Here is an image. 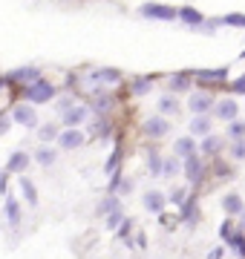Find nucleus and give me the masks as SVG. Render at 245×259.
I'll return each mask as SVG.
<instances>
[{
    "mask_svg": "<svg viewBox=\"0 0 245 259\" xmlns=\"http://www.w3.org/2000/svg\"><path fill=\"white\" fill-rule=\"evenodd\" d=\"M23 95L29 98V104H47V101H52L55 98V87L49 81H32V83H26V90H23Z\"/></svg>",
    "mask_w": 245,
    "mask_h": 259,
    "instance_id": "1",
    "label": "nucleus"
},
{
    "mask_svg": "<svg viewBox=\"0 0 245 259\" xmlns=\"http://www.w3.org/2000/svg\"><path fill=\"white\" fill-rule=\"evenodd\" d=\"M12 121H18L23 127H35V124H38L35 104H18V107H12Z\"/></svg>",
    "mask_w": 245,
    "mask_h": 259,
    "instance_id": "2",
    "label": "nucleus"
},
{
    "mask_svg": "<svg viewBox=\"0 0 245 259\" xmlns=\"http://www.w3.org/2000/svg\"><path fill=\"white\" fill-rule=\"evenodd\" d=\"M84 144V133L78 127H66L64 133H58V147H64V150H78Z\"/></svg>",
    "mask_w": 245,
    "mask_h": 259,
    "instance_id": "3",
    "label": "nucleus"
},
{
    "mask_svg": "<svg viewBox=\"0 0 245 259\" xmlns=\"http://www.w3.org/2000/svg\"><path fill=\"white\" fill-rule=\"evenodd\" d=\"M139 12H142L144 18H150V20H173V18H176V9L161 6V3H144Z\"/></svg>",
    "mask_w": 245,
    "mask_h": 259,
    "instance_id": "4",
    "label": "nucleus"
},
{
    "mask_svg": "<svg viewBox=\"0 0 245 259\" xmlns=\"http://www.w3.org/2000/svg\"><path fill=\"white\" fill-rule=\"evenodd\" d=\"M188 107L196 115H208V110H214V98H211V93H193L188 98Z\"/></svg>",
    "mask_w": 245,
    "mask_h": 259,
    "instance_id": "5",
    "label": "nucleus"
},
{
    "mask_svg": "<svg viewBox=\"0 0 245 259\" xmlns=\"http://www.w3.org/2000/svg\"><path fill=\"white\" fill-rule=\"evenodd\" d=\"M40 78V69L38 66H20V69H12L9 72V81L12 83H32Z\"/></svg>",
    "mask_w": 245,
    "mask_h": 259,
    "instance_id": "6",
    "label": "nucleus"
},
{
    "mask_svg": "<svg viewBox=\"0 0 245 259\" xmlns=\"http://www.w3.org/2000/svg\"><path fill=\"white\" fill-rule=\"evenodd\" d=\"M214 112H217V118H222V121H234L236 115H239V107H236V101H231V98H222L219 104H214Z\"/></svg>",
    "mask_w": 245,
    "mask_h": 259,
    "instance_id": "7",
    "label": "nucleus"
},
{
    "mask_svg": "<svg viewBox=\"0 0 245 259\" xmlns=\"http://www.w3.org/2000/svg\"><path fill=\"white\" fill-rule=\"evenodd\" d=\"M168 130H170V124L161 115H156V118H147L144 121V133L150 136V139H161V136H168Z\"/></svg>",
    "mask_w": 245,
    "mask_h": 259,
    "instance_id": "8",
    "label": "nucleus"
},
{
    "mask_svg": "<svg viewBox=\"0 0 245 259\" xmlns=\"http://www.w3.org/2000/svg\"><path fill=\"white\" fill-rule=\"evenodd\" d=\"M87 115H90L87 107H69V110H64L61 121H64L66 127H78V124H84V121H87Z\"/></svg>",
    "mask_w": 245,
    "mask_h": 259,
    "instance_id": "9",
    "label": "nucleus"
},
{
    "mask_svg": "<svg viewBox=\"0 0 245 259\" xmlns=\"http://www.w3.org/2000/svg\"><path fill=\"white\" fill-rule=\"evenodd\" d=\"M29 167V153H23V150H15L9 156V164H6V173H23Z\"/></svg>",
    "mask_w": 245,
    "mask_h": 259,
    "instance_id": "10",
    "label": "nucleus"
},
{
    "mask_svg": "<svg viewBox=\"0 0 245 259\" xmlns=\"http://www.w3.org/2000/svg\"><path fill=\"white\" fill-rule=\"evenodd\" d=\"M6 222L12 225V228H18L20 225V202L15 199V196H6Z\"/></svg>",
    "mask_w": 245,
    "mask_h": 259,
    "instance_id": "11",
    "label": "nucleus"
},
{
    "mask_svg": "<svg viewBox=\"0 0 245 259\" xmlns=\"http://www.w3.org/2000/svg\"><path fill=\"white\" fill-rule=\"evenodd\" d=\"M185 176H188L190 182H193V185H196L199 179H202V161L196 158V153L185 158Z\"/></svg>",
    "mask_w": 245,
    "mask_h": 259,
    "instance_id": "12",
    "label": "nucleus"
},
{
    "mask_svg": "<svg viewBox=\"0 0 245 259\" xmlns=\"http://www.w3.org/2000/svg\"><path fill=\"white\" fill-rule=\"evenodd\" d=\"M144 207L150 213H161V207H165V196L159 193V190H147L144 193Z\"/></svg>",
    "mask_w": 245,
    "mask_h": 259,
    "instance_id": "13",
    "label": "nucleus"
},
{
    "mask_svg": "<svg viewBox=\"0 0 245 259\" xmlns=\"http://www.w3.org/2000/svg\"><path fill=\"white\" fill-rule=\"evenodd\" d=\"M18 187H20V193H23V199H26L29 207H35V204H38V190H35V185H32L29 179H20Z\"/></svg>",
    "mask_w": 245,
    "mask_h": 259,
    "instance_id": "14",
    "label": "nucleus"
},
{
    "mask_svg": "<svg viewBox=\"0 0 245 259\" xmlns=\"http://www.w3.org/2000/svg\"><path fill=\"white\" fill-rule=\"evenodd\" d=\"M176 15H179L182 23H188V26H199V23H202V15H199V12L193 9V6H182V9L176 12Z\"/></svg>",
    "mask_w": 245,
    "mask_h": 259,
    "instance_id": "15",
    "label": "nucleus"
},
{
    "mask_svg": "<svg viewBox=\"0 0 245 259\" xmlns=\"http://www.w3.org/2000/svg\"><path fill=\"white\" fill-rule=\"evenodd\" d=\"M222 207H225V213L236 216V213H242V199H239L236 193H228L225 199H222Z\"/></svg>",
    "mask_w": 245,
    "mask_h": 259,
    "instance_id": "16",
    "label": "nucleus"
},
{
    "mask_svg": "<svg viewBox=\"0 0 245 259\" xmlns=\"http://www.w3.org/2000/svg\"><path fill=\"white\" fill-rule=\"evenodd\" d=\"M190 133H196V136H208V133H211V118H208V115H196V118L190 121Z\"/></svg>",
    "mask_w": 245,
    "mask_h": 259,
    "instance_id": "17",
    "label": "nucleus"
},
{
    "mask_svg": "<svg viewBox=\"0 0 245 259\" xmlns=\"http://www.w3.org/2000/svg\"><path fill=\"white\" fill-rule=\"evenodd\" d=\"M35 161L44 164V167H49V164H55V161H58V153L52 147H40L38 153H35Z\"/></svg>",
    "mask_w": 245,
    "mask_h": 259,
    "instance_id": "18",
    "label": "nucleus"
},
{
    "mask_svg": "<svg viewBox=\"0 0 245 259\" xmlns=\"http://www.w3.org/2000/svg\"><path fill=\"white\" fill-rule=\"evenodd\" d=\"M173 150H176V156H193L196 153V144H193V139H179L176 144H173Z\"/></svg>",
    "mask_w": 245,
    "mask_h": 259,
    "instance_id": "19",
    "label": "nucleus"
},
{
    "mask_svg": "<svg viewBox=\"0 0 245 259\" xmlns=\"http://www.w3.org/2000/svg\"><path fill=\"white\" fill-rule=\"evenodd\" d=\"M113 107V98L110 95H101V93H95V101H93V112H98V115H104V112Z\"/></svg>",
    "mask_w": 245,
    "mask_h": 259,
    "instance_id": "20",
    "label": "nucleus"
},
{
    "mask_svg": "<svg viewBox=\"0 0 245 259\" xmlns=\"http://www.w3.org/2000/svg\"><path fill=\"white\" fill-rule=\"evenodd\" d=\"M118 78H121L118 69H98V72H93V81H104V83H115Z\"/></svg>",
    "mask_w": 245,
    "mask_h": 259,
    "instance_id": "21",
    "label": "nucleus"
},
{
    "mask_svg": "<svg viewBox=\"0 0 245 259\" xmlns=\"http://www.w3.org/2000/svg\"><path fill=\"white\" fill-rule=\"evenodd\" d=\"M188 87H190V75L179 72V75L170 78V90H173V93H182V90H188Z\"/></svg>",
    "mask_w": 245,
    "mask_h": 259,
    "instance_id": "22",
    "label": "nucleus"
},
{
    "mask_svg": "<svg viewBox=\"0 0 245 259\" xmlns=\"http://www.w3.org/2000/svg\"><path fill=\"white\" fill-rule=\"evenodd\" d=\"M121 204H118V199L115 196H107L101 204H98V216H107V213H113V210H118Z\"/></svg>",
    "mask_w": 245,
    "mask_h": 259,
    "instance_id": "23",
    "label": "nucleus"
},
{
    "mask_svg": "<svg viewBox=\"0 0 245 259\" xmlns=\"http://www.w3.org/2000/svg\"><path fill=\"white\" fill-rule=\"evenodd\" d=\"M228 75V69H202V72H196V78L199 81H222V78H225Z\"/></svg>",
    "mask_w": 245,
    "mask_h": 259,
    "instance_id": "24",
    "label": "nucleus"
},
{
    "mask_svg": "<svg viewBox=\"0 0 245 259\" xmlns=\"http://www.w3.org/2000/svg\"><path fill=\"white\" fill-rule=\"evenodd\" d=\"M176 110H179V104H176L173 95H165V98L159 101V112H165V115H173Z\"/></svg>",
    "mask_w": 245,
    "mask_h": 259,
    "instance_id": "25",
    "label": "nucleus"
},
{
    "mask_svg": "<svg viewBox=\"0 0 245 259\" xmlns=\"http://www.w3.org/2000/svg\"><path fill=\"white\" fill-rule=\"evenodd\" d=\"M150 87H153L150 78H136V81H133V95H147Z\"/></svg>",
    "mask_w": 245,
    "mask_h": 259,
    "instance_id": "26",
    "label": "nucleus"
},
{
    "mask_svg": "<svg viewBox=\"0 0 245 259\" xmlns=\"http://www.w3.org/2000/svg\"><path fill=\"white\" fill-rule=\"evenodd\" d=\"M179 158H165V161H161V176H176V173H179Z\"/></svg>",
    "mask_w": 245,
    "mask_h": 259,
    "instance_id": "27",
    "label": "nucleus"
},
{
    "mask_svg": "<svg viewBox=\"0 0 245 259\" xmlns=\"http://www.w3.org/2000/svg\"><path fill=\"white\" fill-rule=\"evenodd\" d=\"M217 23H225V26H245V15H239V12H234V15H225V18H219Z\"/></svg>",
    "mask_w": 245,
    "mask_h": 259,
    "instance_id": "28",
    "label": "nucleus"
},
{
    "mask_svg": "<svg viewBox=\"0 0 245 259\" xmlns=\"http://www.w3.org/2000/svg\"><path fill=\"white\" fill-rule=\"evenodd\" d=\"M228 124H231V127H228V136H231V141L234 139H245V124L242 121H228Z\"/></svg>",
    "mask_w": 245,
    "mask_h": 259,
    "instance_id": "29",
    "label": "nucleus"
},
{
    "mask_svg": "<svg viewBox=\"0 0 245 259\" xmlns=\"http://www.w3.org/2000/svg\"><path fill=\"white\" fill-rule=\"evenodd\" d=\"M231 156L236 161H245V139H234L231 141Z\"/></svg>",
    "mask_w": 245,
    "mask_h": 259,
    "instance_id": "30",
    "label": "nucleus"
},
{
    "mask_svg": "<svg viewBox=\"0 0 245 259\" xmlns=\"http://www.w3.org/2000/svg\"><path fill=\"white\" fill-rule=\"evenodd\" d=\"M38 139H40V141H52V139H58V127H55V124H44V127L38 130Z\"/></svg>",
    "mask_w": 245,
    "mask_h": 259,
    "instance_id": "31",
    "label": "nucleus"
},
{
    "mask_svg": "<svg viewBox=\"0 0 245 259\" xmlns=\"http://www.w3.org/2000/svg\"><path fill=\"white\" fill-rule=\"evenodd\" d=\"M121 222H124V213H121V207H118V210H113V213H107V228H110V231H115V228H121Z\"/></svg>",
    "mask_w": 245,
    "mask_h": 259,
    "instance_id": "32",
    "label": "nucleus"
},
{
    "mask_svg": "<svg viewBox=\"0 0 245 259\" xmlns=\"http://www.w3.org/2000/svg\"><path fill=\"white\" fill-rule=\"evenodd\" d=\"M219 150V139L217 136H211V133H208L205 136V141H202V153H217Z\"/></svg>",
    "mask_w": 245,
    "mask_h": 259,
    "instance_id": "33",
    "label": "nucleus"
},
{
    "mask_svg": "<svg viewBox=\"0 0 245 259\" xmlns=\"http://www.w3.org/2000/svg\"><path fill=\"white\" fill-rule=\"evenodd\" d=\"M182 219H188V222L196 219V204H193V202H190L188 207H182Z\"/></svg>",
    "mask_w": 245,
    "mask_h": 259,
    "instance_id": "34",
    "label": "nucleus"
},
{
    "mask_svg": "<svg viewBox=\"0 0 245 259\" xmlns=\"http://www.w3.org/2000/svg\"><path fill=\"white\" fill-rule=\"evenodd\" d=\"M107 133H110V124H107V121H95L93 136H107Z\"/></svg>",
    "mask_w": 245,
    "mask_h": 259,
    "instance_id": "35",
    "label": "nucleus"
},
{
    "mask_svg": "<svg viewBox=\"0 0 245 259\" xmlns=\"http://www.w3.org/2000/svg\"><path fill=\"white\" fill-rule=\"evenodd\" d=\"M228 242H231V245H234V250H236V253H239V256L245 259V242L239 239V236H231V239H228Z\"/></svg>",
    "mask_w": 245,
    "mask_h": 259,
    "instance_id": "36",
    "label": "nucleus"
},
{
    "mask_svg": "<svg viewBox=\"0 0 245 259\" xmlns=\"http://www.w3.org/2000/svg\"><path fill=\"white\" fill-rule=\"evenodd\" d=\"M231 93H239V95H245V75H239L234 83H231Z\"/></svg>",
    "mask_w": 245,
    "mask_h": 259,
    "instance_id": "37",
    "label": "nucleus"
},
{
    "mask_svg": "<svg viewBox=\"0 0 245 259\" xmlns=\"http://www.w3.org/2000/svg\"><path fill=\"white\" fill-rule=\"evenodd\" d=\"M150 173L153 176H161V158L159 156H150Z\"/></svg>",
    "mask_w": 245,
    "mask_h": 259,
    "instance_id": "38",
    "label": "nucleus"
},
{
    "mask_svg": "<svg viewBox=\"0 0 245 259\" xmlns=\"http://www.w3.org/2000/svg\"><path fill=\"white\" fill-rule=\"evenodd\" d=\"M9 127H12V115H3V112H0V136H3Z\"/></svg>",
    "mask_w": 245,
    "mask_h": 259,
    "instance_id": "39",
    "label": "nucleus"
},
{
    "mask_svg": "<svg viewBox=\"0 0 245 259\" xmlns=\"http://www.w3.org/2000/svg\"><path fill=\"white\" fill-rule=\"evenodd\" d=\"M118 158H121V153L115 150L113 156H110V161H107V173H113V170H115V164H118Z\"/></svg>",
    "mask_w": 245,
    "mask_h": 259,
    "instance_id": "40",
    "label": "nucleus"
},
{
    "mask_svg": "<svg viewBox=\"0 0 245 259\" xmlns=\"http://www.w3.org/2000/svg\"><path fill=\"white\" fill-rule=\"evenodd\" d=\"M231 236H234V233H231V225L225 222V225H222V239L228 242V239H231Z\"/></svg>",
    "mask_w": 245,
    "mask_h": 259,
    "instance_id": "41",
    "label": "nucleus"
},
{
    "mask_svg": "<svg viewBox=\"0 0 245 259\" xmlns=\"http://www.w3.org/2000/svg\"><path fill=\"white\" fill-rule=\"evenodd\" d=\"M69 107H72V104H69V98H61V101H58V110H61V112L69 110Z\"/></svg>",
    "mask_w": 245,
    "mask_h": 259,
    "instance_id": "42",
    "label": "nucleus"
},
{
    "mask_svg": "<svg viewBox=\"0 0 245 259\" xmlns=\"http://www.w3.org/2000/svg\"><path fill=\"white\" fill-rule=\"evenodd\" d=\"M170 199H173V202H182V199H185V190H173V193H170Z\"/></svg>",
    "mask_w": 245,
    "mask_h": 259,
    "instance_id": "43",
    "label": "nucleus"
},
{
    "mask_svg": "<svg viewBox=\"0 0 245 259\" xmlns=\"http://www.w3.org/2000/svg\"><path fill=\"white\" fill-rule=\"evenodd\" d=\"M239 225H242V231H245V210L239 213Z\"/></svg>",
    "mask_w": 245,
    "mask_h": 259,
    "instance_id": "44",
    "label": "nucleus"
},
{
    "mask_svg": "<svg viewBox=\"0 0 245 259\" xmlns=\"http://www.w3.org/2000/svg\"><path fill=\"white\" fill-rule=\"evenodd\" d=\"M3 87H6V81H3V78H0V90H3Z\"/></svg>",
    "mask_w": 245,
    "mask_h": 259,
    "instance_id": "45",
    "label": "nucleus"
},
{
    "mask_svg": "<svg viewBox=\"0 0 245 259\" xmlns=\"http://www.w3.org/2000/svg\"><path fill=\"white\" fill-rule=\"evenodd\" d=\"M0 173H3V170H0Z\"/></svg>",
    "mask_w": 245,
    "mask_h": 259,
    "instance_id": "46",
    "label": "nucleus"
}]
</instances>
